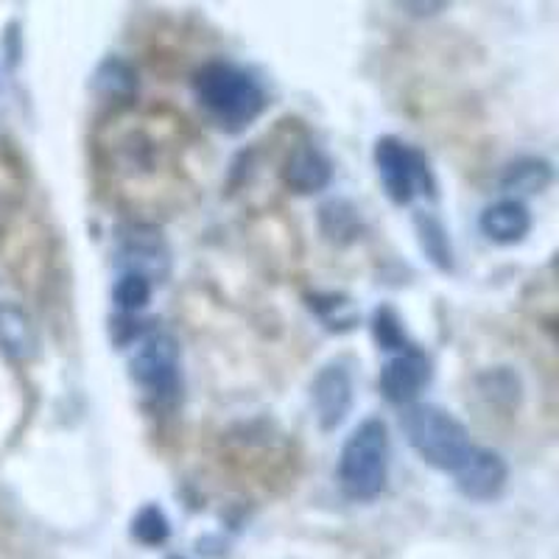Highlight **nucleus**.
I'll return each instance as SVG.
<instances>
[{
    "instance_id": "obj_1",
    "label": "nucleus",
    "mask_w": 559,
    "mask_h": 559,
    "mask_svg": "<svg viewBox=\"0 0 559 559\" xmlns=\"http://www.w3.org/2000/svg\"><path fill=\"white\" fill-rule=\"evenodd\" d=\"M193 96L218 127L238 132L266 109L261 82L233 62H207L193 76Z\"/></svg>"
},
{
    "instance_id": "obj_11",
    "label": "nucleus",
    "mask_w": 559,
    "mask_h": 559,
    "mask_svg": "<svg viewBox=\"0 0 559 559\" xmlns=\"http://www.w3.org/2000/svg\"><path fill=\"white\" fill-rule=\"evenodd\" d=\"M0 349L14 361L37 356V328L32 317L14 302H0Z\"/></svg>"
},
{
    "instance_id": "obj_3",
    "label": "nucleus",
    "mask_w": 559,
    "mask_h": 559,
    "mask_svg": "<svg viewBox=\"0 0 559 559\" xmlns=\"http://www.w3.org/2000/svg\"><path fill=\"white\" fill-rule=\"evenodd\" d=\"M401 428L414 453L437 471L453 473L476 448L467 428L451 412L431 406V403L406 406V412L401 414Z\"/></svg>"
},
{
    "instance_id": "obj_18",
    "label": "nucleus",
    "mask_w": 559,
    "mask_h": 559,
    "mask_svg": "<svg viewBox=\"0 0 559 559\" xmlns=\"http://www.w3.org/2000/svg\"><path fill=\"white\" fill-rule=\"evenodd\" d=\"M308 299H311V302H308L311 311L317 313L322 322H328L331 331H347V328L356 324V311H353L349 299L342 297V294H313V297Z\"/></svg>"
},
{
    "instance_id": "obj_21",
    "label": "nucleus",
    "mask_w": 559,
    "mask_h": 559,
    "mask_svg": "<svg viewBox=\"0 0 559 559\" xmlns=\"http://www.w3.org/2000/svg\"><path fill=\"white\" fill-rule=\"evenodd\" d=\"M322 229L328 238H342V236H356L358 229V213L356 207H349L347 202H328L322 210Z\"/></svg>"
},
{
    "instance_id": "obj_15",
    "label": "nucleus",
    "mask_w": 559,
    "mask_h": 559,
    "mask_svg": "<svg viewBox=\"0 0 559 559\" xmlns=\"http://www.w3.org/2000/svg\"><path fill=\"white\" fill-rule=\"evenodd\" d=\"M93 84L107 98H129L138 90V76H134V70L123 59L107 57L98 64Z\"/></svg>"
},
{
    "instance_id": "obj_12",
    "label": "nucleus",
    "mask_w": 559,
    "mask_h": 559,
    "mask_svg": "<svg viewBox=\"0 0 559 559\" xmlns=\"http://www.w3.org/2000/svg\"><path fill=\"white\" fill-rule=\"evenodd\" d=\"M121 263L132 274H143V277L152 280L154 274L166 272L168 252L154 233H140L138 229V233L123 238Z\"/></svg>"
},
{
    "instance_id": "obj_19",
    "label": "nucleus",
    "mask_w": 559,
    "mask_h": 559,
    "mask_svg": "<svg viewBox=\"0 0 559 559\" xmlns=\"http://www.w3.org/2000/svg\"><path fill=\"white\" fill-rule=\"evenodd\" d=\"M478 386H481L484 397L489 403H501V406H515L521 401V381L512 369L498 367L489 369L487 376L478 378Z\"/></svg>"
},
{
    "instance_id": "obj_14",
    "label": "nucleus",
    "mask_w": 559,
    "mask_h": 559,
    "mask_svg": "<svg viewBox=\"0 0 559 559\" xmlns=\"http://www.w3.org/2000/svg\"><path fill=\"white\" fill-rule=\"evenodd\" d=\"M414 227H417L419 247H423V252L428 254V261H431L437 269H442V272H451L453 249H451V238H448V229L442 227V222L423 210V213L414 216Z\"/></svg>"
},
{
    "instance_id": "obj_22",
    "label": "nucleus",
    "mask_w": 559,
    "mask_h": 559,
    "mask_svg": "<svg viewBox=\"0 0 559 559\" xmlns=\"http://www.w3.org/2000/svg\"><path fill=\"white\" fill-rule=\"evenodd\" d=\"M401 9H417V14H433L442 12L445 3H401Z\"/></svg>"
},
{
    "instance_id": "obj_6",
    "label": "nucleus",
    "mask_w": 559,
    "mask_h": 559,
    "mask_svg": "<svg viewBox=\"0 0 559 559\" xmlns=\"http://www.w3.org/2000/svg\"><path fill=\"white\" fill-rule=\"evenodd\" d=\"M456 489L471 501H496L507 487L509 467L501 453L489 448H473L462 464L453 471Z\"/></svg>"
},
{
    "instance_id": "obj_8",
    "label": "nucleus",
    "mask_w": 559,
    "mask_h": 559,
    "mask_svg": "<svg viewBox=\"0 0 559 559\" xmlns=\"http://www.w3.org/2000/svg\"><path fill=\"white\" fill-rule=\"evenodd\" d=\"M311 401L322 431H336L353 408V378L342 364H328L311 386Z\"/></svg>"
},
{
    "instance_id": "obj_5",
    "label": "nucleus",
    "mask_w": 559,
    "mask_h": 559,
    "mask_svg": "<svg viewBox=\"0 0 559 559\" xmlns=\"http://www.w3.org/2000/svg\"><path fill=\"white\" fill-rule=\"evenodd\" d=\"M138 344V353L129 361L134 383H140L154 397H174L179 386L177 342L166 333L148 331Z\"/></svg>"
},
{
    "instance_id": "obj_9",
    "label": "nucleus",
    "mask_w": 559,
    "mask_h": 559,
    "mask_svg": "<svg viewBox=\"0 0 559 559\" xmlns=\"http://www.w3.org/2000/svg\"><path fill=\"white\" fill-rule=\"evenodd\" d=\"M484 236L496 243H518L532 229V213L521 199H501V202L484 207L478 218Z\"/></svg>"
},
{
    "instance_id": "obj_4",
    "label": "nucleus",
    "mask_w": 559,
    "mask_h": 559,
    "mask_svg": "<svg viewBox=\"0 0 559 559\" xmlns=\"http://www.w3.org/2000/svg\"><path fill=\"white\" fill-rule=\"evenodd\" d=\"M372 157H376L378 177L386 188V197L394 204H401V207L412 204L417 193L433 197V177L431 168H428V159L423 157V152L403 143L401 138H392V134L378 138Z\"/></svg>"
},
{
    "instance_id": "obj_2",
    "label": "nucleus",
    "mask_w": 559,
    "mask_h": 559,
    "mask_svg": "<svg viewBox=\"0 0 559 559\" xmlns=\"http://www.w3.org/2000/svg\"><path fill=\"white\" fill-rule=\"evenodd\" d=\"M389 428L383 419H364L349 433L338 456V484L349 501H372L386 489L389 481Z\"/></svg>"
},
{
    "instance_id": "obj_20",
    "label": "nucleus",
    "mask_w": 559,
    "mask_h": 559,
    "mask_svg": "<svg viewBox=\"0 0 559 559\" xmlns=\"http://www.w3.org/2000/svg\"><path fill=\"white\" fill-rule=\"evenodd\" d=\"M152 299V280L143 277V274L127 272L118 283H115V302L123 313H138L148 306Z\"/></svg>"
},
{
    "instance_id": "obj_16",
    "label": "nucleus",
    "mask_w": 559,
    "mask_h": 559,
    "mask_svg": "<svg viewBox=\"0 0 559 559\" xmlns=\"http://www.w3.org/2000/svg\"><path fill=\"white\" fill-rule=\"evenodd\" d=\"M372 336H376L378 347L386 349V353H406L414 344L408 342L406 328H403L397 311L389 306H381L372 313Z\"/></svg>"
},
{
    "instance_id": "obj_13",
    "label": "nucleus",
    "mask_w": 559,
    "mask_h": 559,
    "mask_svg": "<svg viewBox=\"0 0 559 559\" xmlns=\"http://www.w3.org/2000/svg\"><path fill=\"white\" fill-rule=\"evenodd\" d=\"M551 163L540 157H523L507 166L501 177V188L509 193H540L551 185Z\"/></svg>"
},
{
    "instance_id": "obj_7",
    "label": "nucleus",
    "mask_w": 559,
    "mask_h": 559,
    "mask_svg": "<svg viewBox=\"0 0 559 559\" xmlns=\"http://www.w3.org/2000/svg\"><path fill=\"white\" fill-rule=\"evenodd\" d=\"M428 381H431V361H428L426 353L412 347L389 358L386 367L381 369L378 386H381L383 397L394 406H412L417 394L428 386Z\"/></svg>"
},
{
    "instance_id": "obj_23",
    "label": "nucleus",
    "mask_w": 559,
    "mask_h": 559,
    "mask_svg": "<svg viewBox=\"0 0 559 559\" xmlns=\"http://www.w3.org/2000/svg\"><path fill=\"white\" fill-rule=\"evenodd\" d=\"M174 559H179V557H174Z\"/></svg>"
},
{
    "instance_id": "obj_17",
    "label": "nucleus",
    "mask_w": 559,
    "mask_h": 559,
    "mask_svg": "<svg viewBox=\"0 0 559 559\" xmlns=\"http://www.w3.org/2000/svg\"><path fill=\"white\" fill-rule=\"evenodd\" d=\"M171 534V523H168L166 512L157 503H146L140 509L132 521V537L143 546H163Z\"/></svg>"
},
{
    "instance_id": "obj_10",
    "label": "nucleus",
    "mask_w": 559,
    "mask_h": 559,
    "mask_svg": "<svg viewBox=\"0 0 559 559\" xmlns=\"http://www.w3.org/2000/svg\"><path fill=\"white\" fill-rule=\"evenodd\" d=\"M333 179V163L317 146L294 148L292 157L286 159L283 168V182L297 193H317L328 188Z\"/></svg>"
}]
</instances>
